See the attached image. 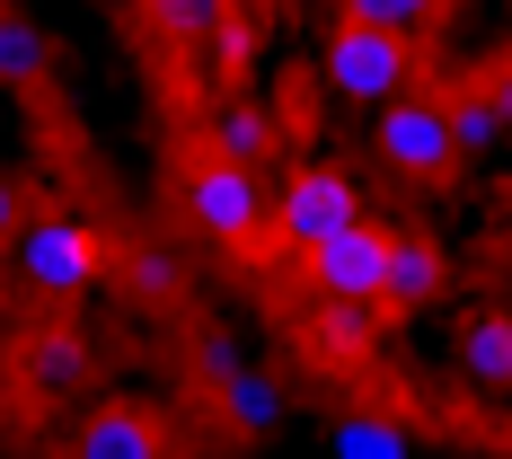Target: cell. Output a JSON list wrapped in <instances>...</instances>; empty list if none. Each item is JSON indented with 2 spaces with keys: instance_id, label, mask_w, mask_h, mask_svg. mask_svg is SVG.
<instances>
[{
  "instance_id": "3957f363",
  "label": "cell",
  "mask_w": 512,
  "mask_h": 459,
  "mask_svg": "<svg viewBox=\"0 0 512 459\" xmlns=\"http://www.w3.org/2000/svg\"><path fill=\"white\" fill-rule=\"evenodd\" d=\"M318 80H327V98H345V106H389V98H407L415 53H407V36L345 18V27L327 36V53H318Z\"/></svg>"
},
{
  "instance_id": "ffe728a7",
  "label": "cell",
  "mask_w": 512,
  "mask_h": 459,
  "mask_svg": "<svg viewBox=\"0 0 512 459\" xmlns=\"http://www.w3.org/2000/svg\"><path fill=\"white\" fill-rule=\"evenodd\" d=\"M495 106H504V133H512V71L495 80Z\"/></svg>"
},
{
  "instance_id": "52a82bcc",
  "label": "cell",
  "mask_w": 512,
  "mask_h": 459,
  "mask_svg": "<svg viewBox=\"0 0 512 459\" xmlns=\"http://www.w3.org/2000/svg\"><path fill=\"white\" fill-rule=\"evenodd\" d=\"M71 459H168V442L142 407H89L71 424Z\"/></svg>"
},
{
  "instance_id": "2e32d148",
  "label": "cell",
  "mask_w": 512,
  "mask_h": 459,
  "mask_svg": "<svg viewBox=\"0 0 512 459\" xmlns=\"http://www.w3.org/2000/svg\"><path fill=\"white\" fill-rule=\"evenodd\" d=\"M495 142H504V106H495V89H477V98L451 106V151L460 159H486Z\"/></svg>"
},
{
  "instance_id": "d6986e66",
  "label": "cell",
  "mask_w": 512,
  "mask_h": 459,
  "mask_svg": "<svg viewBox=\"0 0 512 459\" xmlns=\"http://www.w3.org/2000/svg\"><path fill=\"white\" fill-rule=\"evenodd\" d=\"M18 221H27V195H18V177H9V168H0V248H9V239H18Z\"/></svg>"
},
{
  "instance_id": "e0dca14e",
  "label": "cell",
  "mask_w": 512,
  "mask_h": 459,
  "mask_svg": "<svg viewBox=\"0 0 512 459\" xmlns=\"http://www.w3.org/2000/svg\"><path fill=\"white\" fill-rule=\"evenodd\" d=\"M451 0H345V18L354 27H389V36H415V27H433Z\"/></svg>"
},
{
  "instance_id": "277c9868",
  "label": "cell",
  "mask_w": 512,
  "mask_h": 459,
  "mask_svg": "<svg viewBox=\"0 0 512 459\" xmlns=\"http://www.w3.org/2000/svg\"><path fill=\"white\" fill-rule=\"evenodd\" d=\"M345 221H362V186L354 177H345V168H292V177L274 186V221H265V230L292 256H309L318 239H336Z\"/></svg>"
},
{
  "instance_id": "ba28073f",
  "label": "cell",
  "mask_w": 512,
  "mask_h": 459,
  "mask_svg": "<svg viewBox=\"0 0 512 459\" xmlns=\"http://www.w3.org/2000/svg\"><path fill=\"white\" fill-rule=\"evenodd\" d=\"M442 248L433 239H415V230H389V274H380V301L389 309H424L433 292H442Z\"/></svg>"
},
{
  "instance_id": "8992f818",
  "label": "cell",
  "mask_w": 512,
  "mask_h": 459,
  "mask_svg": "<svg viewBox=\"0 0 512 459\" xmlns=\"http://www.w3.org/2000/svg\"><path fill=\"white\" fill-rule=\"evenodd\" d=\"M380 274H389V230L380 221H345L336 239L309 248V292H327V301H380Z\"/></svg>"
},
{
  "instance_id": "9a60e30c",
  "label": "cell",
  "mask_w": 512,
  "mask_h": 459,
  "mask_svg": "<svg viewBox=\"0 0 512 459\" xmlns=\"http://www.w3.org/2000/svg\"><path fill=\"white\" fill-rule=\"evenodd\" d=\"M142 9H151V27L168 45H204V36H221V18H230V0H142Z\"/></svg>"
},
{
  "instance_id": "5b68a950",
  "label": "cell",
  "mask_w": 512,
  "mask_h": 459,
  "mask_svg": "<svg viewBox=\"0 0 512 459\" xmlns=\"http://www.w3.org/2000/svg\"><path fill=\"white\" fill-rule=\"evenodd\" d=\"M371 151H380V168H398V177H442L451 168V106L433 98H389L371 106Z\"/></svg>"
},
{
  "instance_id": "4fadbf2b",
  "label": "cell",
  "mask_w": 512,
  "mask_h": 459,
  "mask_svg": "<svg viewBox=\"0 0 512 459\" xmlns=\"http://www.w3.org/2000/svg\"><path fill=\"white\" fill-rule=\"evenodd\" d=\"M265 133H274V115L265 106H248V98H221L212 106V124H204V142H212V159H265Z\"/></svg>"
},
{
  "instance_id": "44dd1931",
  "label": "cell",
  "mask_w": 512,
  "mask_h": 459,
  "mask_svg": "<svg viewBox=\"0 0 512 459\" xmlns=\"http://www.w3.org/2000/svg\"><path fill=\"white\" fill-rule=\"evenodd\" d=\"M468 459H512V451H468Z\"/></svg>"
},
{
  "instance_id": "ac0fdd59",
  "label": "cell",
  "mask_w": 512,
  "mask_h": 459,
  "mask_svg": "<svg viewBox=\"0 0 512 459\" xmlns=\"http://www.w3.org/2000/svg\"><path fill=\"white\" fill-rule=\"evenodd\" d=\"M80 336H71V327H45V336H36V380H45V389H62V380H80Z\"/></svg>"
},
{
  "instance_id": "7a4b0ae2",
  "label": "cell",
  "mask_w": 512,
  "mask_h": 459,
  "mask_svg": "<svg viewBox=\"0 0 512 459\" xmlns=\"http://www.w3.org/2000/svg\"><path fill=\"white\" fill-rule=\"evenodd\" d=\"M177 204H186V221L204 230L212 248H248L256 230L274 221V186H265V168H248V159H212L204 151L186 168Z\"/></svg>"
},
{
  "instance_id": "9c48e42d",
  "label": "cell",
  "mask_w": 512,
  "mask_h": 459,
  "mask_svg": "<svg viewBox=\"0 0 512 459\" xmlns=\"http://www.w3.org/2000/svg\"><path fill=\"white\" fill-rule=\"evenodd\" d=\"M451 362H460L468 389H512V318L504 309H486V318H468L460 345H451Z\"/></svg>"
},
{
  "instance_id": "5bb4252c",
  "label": "cell",
  "mask_w": 512,
  "mask_h": 459,
  "mask_svg": "<svg viewBox=\"0 0 512 459\" xmlns=\"http://www.w3.org/2000/svg\"><path fill=\"white\" fill-rule=\"evenodd\" d=\"M380 309L389 301H327V292H318V345H327V354H371Z\"/></svg>"
},
{
  "instance_id": "8fae6325",
  "label": "cell",
  "mask_w": 512,
  "mask_h": 459,
  "mask_svg": "<svg viewBox=\"0 0 512 459\" xmlns=\"http://www.w3.org/2000/svg\"><path fill=\"white\" fill-rule=\"evenodd\" d=\"M327 459H415V433L362 407V415H336L327 424Z\"/></svg>"
},
{
  "instance_id": "6da1fadb",
  "label": "cell",
  "mask_w": 512,
  "mask_h": 459,
  "mask_svg": "<svg viewBox=\"0 0 512 459\" xmlns=\"http://www.w3.org/2000/svg\"><path fill=\"white\" fill-rule=\"evenodd\" d=\"M0 256H9V283L36 292V301H80V292H98V274H106V239L80 212H27Z\"/></svg>"
},
{
  "instance_id": "7c38bea8",
  "label": "cell",
  "mask_w": 512,
  "mask_h": 459,
  "mask_svg": "<svg viewBox=\"0 0 512 459\" xmlns=\"http://www.w3.org/2000/svg\"><path fill=\"white\" fill-rule=\"evenodd\" d=\"M45 62H53L45 18H27V9H0V89H27V80H45Z\"/></svg>"
},
{
  "instance_id": "30bf717a",
  "label": "cell",
  "mask_w": 512,
  "mask_h": 459,
  "mask_svg": "<svg viewBox=\"0 0 512 459\" xmlns=\"http://www.w3.org/2000/svg\"><path fill=\"white\" fill-rule=\"evenodd\" d=\"M212 371H221V415H230V424H239V433H274V424H283V389H274V380H265V371H248V362H212Z\"/></svg>"
}]
</instances>
